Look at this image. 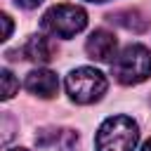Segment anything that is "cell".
I'll return each instance as SVG.
<instances>
[{"label": "cell", "mask_w": 151, "mask_h": 151, "mask_svg": "<svg viewBox=\"0 0 151 151\" xmlns=\"http://www.w3.org/2000/svg\"><path fill=\"white\" fill-rule=\"evenodd\" d=\"M137 142H139V125L130 116L106 118L94 134L97 151H134Z\"/></svg>", "instance_id": "cell-1"}, {"label": "cell", "mask_w": 151, "mask_h": 151, "mask_svg": "<svg viewBox=\"0 0 151 151\" xmlns=\"http://www.w3.org/2000/svg\"><path fill=\"white\" fill-rule=\"evenodd\" d=\"M111 73L120 85H139L151 76V52L149 47L132 42L118 52L111 61Z\"/></svg>", "instance_id": "cell-2"}, {"label": "cell", "mask_w": 151, "mask_h": 151, "mask_svg": "<svg viewBox=\"0 0 151 151\" xmlns=\"http://www.w3.org/2000/svg\"><path fill=\"white\" fill-rule=\"evenodd\" d=\"M85 26H87V12L71 2H59L50 7L40 19V28L50 38H64V40L78 35Z\"/></svg>", "instance_id": "cell-3"}, {"label": "cell", "mask_w": 151, "mask_h": 151, "mask_svg": "<svg viewBox=\"0 0 151 151\" xmlns=\"http://www.w3.org/2000/svg\"><path fill=\"white\" fill-rule=\"evenodd\" d=\"M109 87L106 76L94 66H78L66 76V92L76 104H94Z\"/></svg>", "instance_id": "cell-4"}, {"label": "cell", "mask_w": 151, "mask_h": 151, "mask_svg": "<svg viewBox=\"0 0 151 151\" xmlns=\"http://www.w3.org/2000/svg\"><path fill=\"white\" fill-rule=\"evenodd\" d=\"M85 52L94 61H104V64L106 61H113L118 57V40H116V35L111 31L97 28V31L90 33V38L85 42Z\"/></svg>", "instance_id": "cell-5"}, {"label": "cell", "mask_w": 151, "mask_h": 151, "mask_svg": "<svg viewBox=\"0 0 151 151\" xmlns=\"http://www.w3.org/2000/svg\"><path fill=\"white\" fill-rule=\"evenodd\" d=\"M24 87L33 94V97H40V99H52L59 90V78L54 71L50 68H33L26 80H24Z\"/></svg>", "instance_id": "cell-6"}, {"label": "cell", "mask_w": 151, "mask_h": 151, "mask_svg": "<svg viewBox=\"0 0 151 151\" xmlns=\"http://www.w3.org/2000/svg\"><path fill=\"white\" fill-rule=\"evenodd\" d=\"M24 57L28 59V61H33V64H47V61H52L54 59V52H57V47H54V42L47 38V33L45 35H31L28 40H26V45H24Z\"/></svg>", "instance_id": "cell-7"}, {"label": "cell", "mask_w": 151, "mask_h": 151, "mask_svg": "<svg viewBox=\"0 0 151 151\" xmlns=\"http://www.w3.org/2000/svg\"><path fill=\"white\" fill-rule=\"evenodd\" d=\"M109 21L111 24H118V26L132 31V33H144L149 28V19L139 9H134V7L132 9H118V12L109 14Z\"/></svg>", "instance_id": "cell-8"}, {"label": "cell", "mask_w": 151, "mask_h": 151, "mask_svg": "<svg viewBox=\"0 0 151 151\" xmlns=\"http://www.w3.org/2000/svg\"><path fill=\"white\" fill-rule=\"evenodd\" d=\"M76 142H78V132H73V130H40L35 134V144L38 146L59 144L61 151H71Z\"/></svg>", "instance_id": "cell-9"}, {"label": "cell", "mask_w": 151, "mask_h": 151, "mask_svg": "<svg viewBox=\"0 0 151 151\" xmlns=\"http://www.w3.org/2000/svg\"><path fill=\"white\" fill-rule=\"evenodd\" d=\"M0 78H2V99H12L17 92H19V80L14 78V73L9 68H2L0 71Z\"/></svg>", "instance_id": "cell-10"}, {"label": "cell", "mask_w": 151, "mask_h": 151, "mask_svg": "<svg viewBox=\"0 0 151 151\" xmlns=\"http://www.w3.org/2000/svg\"><path fill=\"white\" fill-rule=\"evenodd\" d=\"M0 19H2V26H5V31H2V40H7V38L12 35V17H9L7 12H5V14L0 17Z\"/></svg>", "instance_id": "cell-11"}, {"label": "cell", "mask_w": 151, "mask_h": 151, "mask_svg": "<svg viewBox=\"0 0 151 151\" xmlns=\"http://www.w3.org/2000/svg\"><path fill=\"white\" fill-rule=\"evenodd\" d=\"M14 2H17L19 7H24V9H35L42 0H14Z\"/></svg>", "instance_id": "cell-12"}, {"label": "cell", "mask_w": 151, "mask_h": 151, "mask_svg": "<svg viewBox=\"0 0 151 151\" xmlns=\"http://www.w3.org/2000/svg\"><path fill=\"white\" fill-rule=\"evenodd\" d=\"M142 151H151V139H149V142H144V146H142Z\"/></svg>", "instance_id": "cell-13"}, {"label": "cell", "mask_w": 151, "mask_h": 151, "mask_svg": "<svg viewBox=\"0 0 151 151\" xmlns=\"http://www.w3.org/2000/svg\"><path fill=\"white\" fill-rule=\"evenodd\" d=\"M7 151H28V149H7Z\"/></svg>", "instance_id": "cell-14"}, {"label": "cell", "mask_w": 151, "mask_h": 151, "mask_svg": "<svg viewBox=\"0 0 151 151\" xmlns=\"http://www.w3.org/2000/svg\"><path fill=\"white\" fill-rule=\"evenodd\" d=\"M87 2H106V0H87Z\"/></svg>", "instance_id": "cell-15"}]
</instances>
